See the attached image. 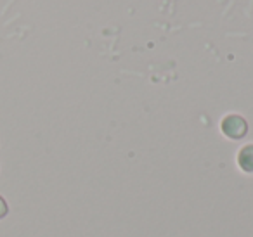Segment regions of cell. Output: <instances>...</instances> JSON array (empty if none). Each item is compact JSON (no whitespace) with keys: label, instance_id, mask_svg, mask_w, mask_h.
<instances>
[{"label":"cell","instance_id":"obj_3","mask_svg":"<svg viewBox=\"0 0 253 237\" xmlns=\"http://www.w3.org/2000/svg\"><path fill=\"white\" fill-rule=\"evenodd\" d=\"M7 213H9V206H7V202H5V199L0 196V220L4 218Z\"/></svg>","mask_w":253,"mask_h":237},{"label":"cell","instance_id":"obj_1","mask_svg":"<svg viewBox=\"0 0 253 237\" xmlns=\"http://www.w3.org/2000/svg\"><path fill=\"white\" fill-rule=\"evenodd\" d=\"M220 128L225 137L239 140L246 135V132H248V123H246V119L241 118L239 115H229L222 119Z\"/></svg>","mask_w":253,"mask_h":237},{"label":"cell","instance_id":"obj_2","mask_svg":"<svg viewBox=\"0 0 253 237\" xmlns=\"http://www.w3.org/2000/svg\"><path fill=\"white\" fill-rule=\"evenodd\" d=\"M238 164L241 166L243 171L253 173V144L245 146L238 154Z\"/></svg>","mask_w":253,"mask_h":237}]
</instances>
